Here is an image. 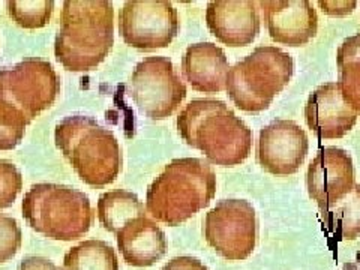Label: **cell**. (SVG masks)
<instances>
[{
	"label": "cell",
	"instance_id": "1",
	"mask_svg": "<svg viewBox=\"0 0 360 270\" xmlns=\"http://www.w3.org/2000/svg\"><path fill=\"white\" fill-rule=\"evenodd\" d=\"M184 141L221 167L240 165L252 149V131L219 99H195L177 117Z\"/></svg>",
	"mask_w": 360,
	"mask_h": 270
},
{
	"label": "cell",
	"instance_id": "2",
	"mask_svg": "<svg viewBox=\"0 0 360 270\" xmlns=\"http://www.w3.org/2000/svg\"><path fill=\"white\" fill-rule=\"evenodd\" d=\"M115 42V9L107 0H66L54 56L71 72L92 71Z\"/></svg>",
	"mask_w": 360,
	"mask_h": 270
},
{
	"label": "cell",
	"instance_id": "3",
	"mask_svg": "<svg viewBox=\"0 0 360 270\" xmlns=\"http://www.w3.org/2000/svg\"><path fill=\"white\" fill-rule=\"evenodd\" d=\"M217 194V174L200 158L168 164L146 194V210L158 222L176 227L207 207Z\"/></svg>",
	"mask_w": 360,
	"mask_h": 270
},
{
	"label": "cell",
	"instance_id": "4",
	"mask_svg": "<svg viewBox=\"0 0 360 270\" xmlns=\"http://www.w3.org/2000/svg\"><path fill=\"white\" fill-rule=\"evenodd\" d=\"M54 140L78 177L90 186H107L122 172L117 139L92 117H65L56 127Z\"/></svg>",
	"mask_w": 360,
	"mask_h": 270
},
{
	"label": "cell",
	"instance_id": "5",
	"mask_svg": "<svg viewBox=\"0 0 360 270\" xmlns=\"http://www.w3.org/2000/svg\"><path fill=\"white\" fill-rule=\"evenodd\" d=\"M21 210L33 230L53 240L80 239L94 222L89 197L66 185H33L22 198Z\"/></svg>",
	"mask_w": 360,
	"mask_h": 270
},
{
	"label": "cell",
	"instance_id": "6",
	"mask_svg": "<svg viewBox=\"0 0 360 270\" xmlns=\"http://www.w3.org/2000/svg\"><path fill=\"white\" fill-rule=\"evenodd\" d=\"M295 62L276 47H257L250 56L230 68L225 90L236 107L258 112L269 108L274 98L290 83Z\"/></svg>",
	"mask_w": 360,
	"mask_h": 270
},
{
	"label": "cell",
	"instance_id": "7",
	"mask_svg": "<svg viewBox=\"0 0 360 270\" xmlns=\"http://www.w3.org/2000/svg\"><path fill=\"white\" fill-rule=\"evenodd\" d=\"M60 92V80L50 62L29 58L0 71V101L15 107L32 122L50 108Z\"/></svg>",
	"mask_w": 360,
	"mask_h": 270
},
{
	"label": "cell",
	"instance_id": "8",
	"mask_svg": "<svg viewBox=\"0 0 360 270\" xmlns=\"http://www.w3.org/2000/svg\"><path fill=\"white\" fill-rule=\"evenodd\" d=\"M186 86L170 59L152 56L141 60L131 75L129 95L135 105L152 120H164L184 103Z\"/></svg>",
	"mask_w": 360,
	"mask_h": 270
},
{
	"label": "cell",
	"instance_id": "9",
	"mask_svg": "<svg viewBox=\"0 0 360 270\" xmlns=\"http://www.w3.org/2000/svg\"><path fill=\"white\" fill-rule=\"evenodd\" d=\"M202 230L207 243L219 255L230 262H242L255 250V209L245 200H222L207 212Z\"/></svg>",
	"mask_w": 360,
	"mask_h": 270
},
{
	"label": "cell",
	"instance_id": "10",
	"mask_svg": "<svg viewBox=\"0 0 360 270\" xmlns=\"http://www.w3.org/2000/svg\"><path fill=\"white\" fill-rule=\"evenodd\" d=\"M119 32L137 50L165 49L179 32L177 11L167 0H129L120 9Z\"/></svg>",
	"mask_w": 360,
	"mask_h": 270
},
{
	"label": "cell",
	"instance_id": "11",
	"mask_svg": "<svg viewBox=\"0 0 360 270\" xmlns=\"http://www.w3.org/2000/svg\"><path fill=\"white\" fill-rule=\"evenodd\" d=\"M308 149V135L296 122L275 120L260 131L257 161L270 174L290 176L299 172Z\"/></svg>",
	"mask_w": 360,
	"mask_h": 270
},
{
	"label": "cell",
	"instance_id": "12",
	"mask_svg": "<svg viewBox=\"0 0 360 270\" xmlns=\"http://www.w3.org/2000/svg\"><path fill=\"white\" fill-rule=\"evenodd\" d=\"M354 185L352 156L340 148H324L308 167V193L320 210L344 198Z\"/></svg>",
	"mask_w": 360,
	"mask_h": 270
},
{
	"label": "cell",
	"instance_id": "13",
	"mask_svg": "<svg viewBox=\"0 0 360 270\" xmlns=\"http://www.w3.org/2000/svg\"><path fill=\"white\" fill-rule=\"evenodd\" d=\"M260 6L275 42L302 47L317 35L319 17L308 0H263Z\"/></svg>",
	"mask_w": 360,
	"mask_h": 270
},
{
	"label": "cell",
	"instance_id": "14",
	"mask_svg": "<svg viewBox=\"0 0 360 270\" xmlns=\"http://www.w3.org/2000/svg\"><path fill=\"white\" fill-rule=\"evenodd\" d=\"M359 112L345 103L340 84L328 83L315 89L305 105L308 128L324 140L342 139L356 125Z\"/></svg>",
	"mask_w": 360,
	"mask_h": 270
},
{
	"label": "cell",
	"instance_id": "15",
	"mask_svg": "<svg viewBox=\"0 0 360 270\" xmlns=\"http://www.w3.org/2000/svg\"><path fill=\"white\" fill-rule=\"evenodd\" d=\"M207 27L229 47H246L260 33V15L251 0H215L206 9Z\"/></svg>",
	"mask_w": 360,
	"mask_h": 270
},
{
	"label": "cell",
	"instance_id": "16",
	"mask_svg": "<svg viewBox=\"0 0 360 270\" xmlns=\"http://www.w3.org/2000/svg\"><path fill=\"white\" fill-rule=\"evenodd\" d=\"M188 83L202 94H219L225 89L230 65L224 50L212 42L189 45L182 59Z\"/></svg>",
	"mask_w": 360,
	"mask_h": 270
},
{
	"label": "cell",
	"instance_id": "17",
	"mask_svg": "<svg viewBox=\"0 0 360 270\" xmlns=\"http://www.w3.org/2000/svg\"><path fill=\"white\" fill-rule=\"evenodd\" d=\"M116 238L125 262L135 267L152 266L167 252L165 233L148 215L127 222L116 233Z\"/></svg>",
	"mask_w": 360,
	"mask_h": 270
},
{
	"label": "cell",
	"instance_id": "18",
	"mask_svg": "<svg viewBox=\"0 0 360 270\" xmlns=\"http://www.w3.org/2000/svg\"><path fill=\"white\" fill-rule=\"evenodd\" d=\"M139 217H146V209L140 198L128 191H110L98 200V219L107 231L117 233L127 222Z\"/></svg>",
	"mask_w": 360,
	"mask_h": 270
},
{
	"label": "cell",
	"instance_id": "19",
	"mask_svg": "<svg viewBox=\"0 0 360 270\" xmlns=\"http://www.w3.org/2000/svg\"><path fill=\"white\" fill-rule=\"evenodd\" d=\"M321 218L344 240L357 239L360 236V185L356 184L344 198L321 209Z\"/></svg>",
	"mask_w": 360,
	"mask_h": 270
},
{
	"label": "cell",
	"instance_id": "20",
	"mask_svg": "<svg viewBox=\"0 0 360 270\" xmlns=\"http://www.w3.org/2000/svg\"><path fill=\"white\" fill-rule=\"evenodd\" d=\"M65 270H119L116 251L104 240H84L63 258Z\"/></svg>",
	"mask_w": 360,
	"mask_h": 270
},
{
	"label": "cell",
	"instance_id": "21",
	"mask_svg": "<svg viewBox=\"0 0 360 270\" xmlns=\"http://www.w3.org/2000/svg\"><path fill=\"white\" fill-rule=\"evenodd\" d=\"M53 0H13L8 2V13L20 27L39 29L51 18Z\"/></svg>",
	"mask_w": 360,
	"mask_h": 270
},
{
	"label": "cell",
	"instance_id": "22",
	"mask_svg": "<svg viewBox=\"0 0 360 270\" xmlns=\"http://www.w3.org/2000/svg\"><path fill=\"white\" fill-rule=\"evenodd\" d=\"M29 123L21 111L0 101V150L15 149L25 137Z\"/></svg>",
	"mask_w": 360,
	"mask_h": 270
},
{
	"label": "cell",
	"instance_id": "23",
	"mask_svg": "<svg viewBox=\"0 0 360 270\" xmlns=\"http://www.w3.org/2000/svg\"><path fill=\"white\" fill-rule=\"evenodd\" d=\"M22 188V177L18 168L9 161L0 160V209L9 207Z\"/></svg>",
	"mask_w": 360,
	"mask_h": 270
},
{
	"label": "cell",
	"instance_id": "24",
	"mask_svg": "<svg viewBox=\"0 0 360 270\" xmlns=\"http://www.w3.org/2000/svg\"><path fill=\"white\" fill-rule=\"evenodd\" d=\"M21 246V230L14 218L0 213V263L14 258Z\"/></svg>",
	"mask_w": 360,
	"mask_h": 270
},
{
	"label": "cell",
	"instance_id": "25",
	"mask_svg": "<svg viewBox=\"0 0 360 270\" xmlns=\"http://www.w3.org/2000/svg\"><path fill=\"white\" fill-rule=\"evenodd\" d=\"M338 84L345 103L360 112V62L347 63L340 68Z\"/></svg>",
	"mask_w": 360,
	"mask_h": 270
},
{
	"label": "cell",
	"instance_id": "26",
	"mask_svg": "<svg viewBox=\"0 0 360 270\" xmlns=\"http://www.w3.org/2000/svg\"><path fill=\"white\" fill-rule=\"evenodd\" d=\"M353 62H360V32L354 37L347 38L336 53L338 68H342L344 65Z\"/></svg>",
	"mask_w": 360,
	"mask_h": 270
},
{
	"label": "cell",
	"instance_id": "27",
	"mask_svg": "<svg viewBox=\"0 0 360 270\" xmlns=\"http://www.w3.org/2000/svg\"><path fill=\"white\" fill-rule=\"evenodd\" d=\"M356 2H347V0H344V2H341V0H338V2H330V0H320L319 2V6L321 8L323 13L329 14V15H336V17H342V15H348L352 14L354 8H356Z\"/></svg>",
	"mask_w": 360,
	"mask_h": 270
},
{
	"label": "cell",
	"instance_id": "28",
	"mask_svg": "<svg viewBox=\"0 0 360 270\" xmlns=\"http://www.w3.org/2000/svg\"><path fill=\"white\" fill-rule=\"evenodd\" d=\"M161 270H209L198 258L194 257H174Z\"/></svg>",
	"mask_w": 360,
	"mask_h": 270
},
{
	"label": "cell",
	"instance_id": "29",
	"mask_svg": "<svg viewBox=\"0 0 360 270\" xmlns=\"http://www.w3.org/2000/svg\"><path fill=\"white\" fill-rule=\"evenodd\" d=\"M18 270H65V269L54 264L51 260H49V258L27 257L20 263Z\"/></svg>",
	"mask_w": 360,
	"mask_h": 270
}]
</instances>
